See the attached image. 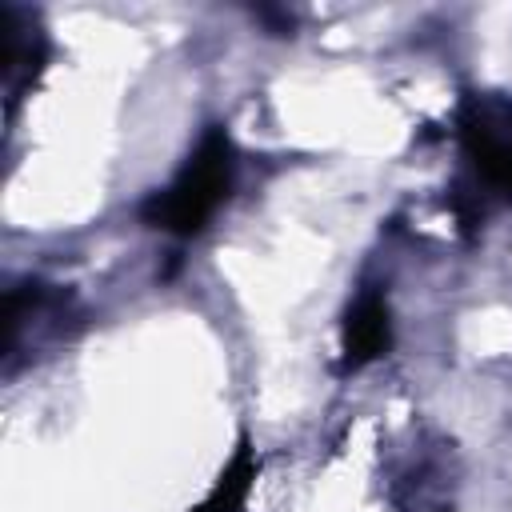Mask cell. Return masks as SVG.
Returning a JSON list of instances; mask_svg holds the SVG:
<instances>
[{
    "label": "cell",
    "instance_id": "obj_1",
    "mask_svg": "<svg viewBox=\"0 0 512 512\" xmlns=\"http://www.w3.org/2000/svg\"><path fill=\"white\" fill-rule=\"evenodd\" d=\"M236 172H240L236 144L220 124H212L196 140V148L184 156L176 176L164 188L144 196L140 220L172 240H192L228 204V196L236 188Z\"/></svg>",
    "mask_w": 512,
    "mask_h": 512
},
{
    "label": "cell",
    "instance_id": "obj_2",
    "mask_svg": "<svg viewBox=\"0 0 512 512\" xmlns=\"http://www.w3.org/2000/svg\"><path fill=\"white\" fill-rule=\"evenodd\" d=\"M456 140L472 168V188L480 196H500L512 204V96L468 92L456 104Z\"/></svg>",
    "mask_w": 512,
    "mask_h": 512
},
{
    "label": "cell",
    "instance_id": "obj_3",
    "mask_svg": "<svg viewBox=\"0 0 512 512\" xmlns=\"http://www.w3.org/2000/svg\"><path fill=\"white\" fill-rule=\"evenodd\" d=\"M72 312V296L60 284H44V280H20L8 284L4 292V372L12 376L24 348H32L36 340L60 336Z\"/></svg>",
    "mask_w": 512,
    "mask_h": 512
},
{
    "label": "cell",
    "instance_id": "obj_4",
    "mask_svg": "<svg viewBox=\"0 0 512 512\" xmlns=\"http://www.w3.org/2000/svg\"><path fill=\"white\" fill-rule=\"evenodd\" d=\"M392 352V308L384 288L368 284L352 296V304L344 308L340 320V368L344 372H360L372 360Z\"/></svg>",
    "mask_w": 512,
    "mask_h": 512
},
{
    "label": "cell",
    "instance_id": "obj_5",
    "mask_svg": "<svg viewBox=\"0 0 512 512\" xmlns=\"http://www.w3.org/2000/svg\"><path fill=\"white\" fill-rule=\"evenodd\" d=\"M0 28H4V92H8V116H12L16 100L36 84V76L48 64V36L36 24V12L16 4H4Z\"/></svg>",
    "mask_w": 512,
    "mask_h": 512
},
{
    "label": "cell",
    "instance_id": "obj_6",
    "mask_svg": "<svg viewBox=\"0 0 512 512\" xmlns=\"http://www.w3.org/2000/svg\"><path fill=\"white\" fill-rule=\"evenodd\" d=\"M444 448V444H440ZM440 448H416L388 480V500L400 512H444L452 508V472Z\"/></svg>",
    "mask_w": 512,
    "mask_h": 512
},
{
    "label": "cell",
    "instance_id": "obj_7",
    "mask_svg": "<svg viewBox=\"0 0 512 512\" xmlns=\"http://www.w3.org/2000/svg\"><path fill=\"white\" fill-rule=\"evenodd\" d=\"M256 476H260V456H256L252 440L240 436L236 448H232V456H228V464L220 468L216 484H212V488L204 492V500H200L196 508H188V512H244V508H248V496H252V488H256Z\"/></svg>",
    "mask_w": 512,
    "mask_h": 512
}]
</instances>
